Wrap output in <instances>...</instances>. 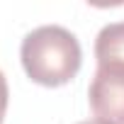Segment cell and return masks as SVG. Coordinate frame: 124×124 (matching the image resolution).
<instances>
[{
	"label": "cell",
	"instance_id": "obj_1",
	"mask_svg": "<svg viewBox=\"0 0 124 124\" xmlns=\"http://www.w3.org/2000/svg\"><path fill=\"white\" fill-rule=\"evenodd\" d=\"M20 61L29 80L44 88H58L78 76L83 49L76 34L66 27L41 24L22 39Z\"/></svg>",
	"mask_w": 124,
	"mask_h": 124
},
{
	"label": "cell",
	"instance_id": "obj_2",
	"mask_svg": "<svg viewBox=\"0 0 124 124\" xmlns=\"http://www.w3.org/2000/svg\"><path fill=\"white\" fill-rule=\"evenodd\" d=\"M90 109L105 124H124V68H97L88 88Z\"/></svg>",
	"mask_w": 124,
	"mask_h": 124
},
{
	"label": "cell",
	"instance_id": "obj_3",
	"mask_svg": "<svg viewBox=\"0 0 124 124\" xmlns=\"http://www.w3.org/2000/svg\"><path fill=\"white\" fill-rule=\"evenodd\" d=\"M97 68H124V20L105 24L95 37Z\"/></svg>",
	"mask_w": 124,
	"mask_h": 124
},
{
	"label": "cell",
	"instance_id": "obj_4",
	"mask_svg": "<svg viewBox=\"0 0 124 124\" xmlns=\"http://www.w3.org/2000/svg\"><path fill=\"white\" fill-rule=\"evenodd\" d=\"M8 100H10L8 80H5V73L0 71V124H3V119H5V112H8Z\"/></svg>",
	"mask_w": 124,
	"mask_h": 124
},
{
	"label": "cell",
	"instance_id": "obj_5",
	"mask_svg": "<svg viewBox=\"0 0 124 124\" xmlns=\"http://www.w3.org/2000/svg\"><path fill=\"white\" fill-rule=\"evenodd\" d=\"M78 124H105V122H100V119H85V122H78Z\"/></svg>",
	"mask_w": 124,
	"mask_h": 124
}]
</instances>
